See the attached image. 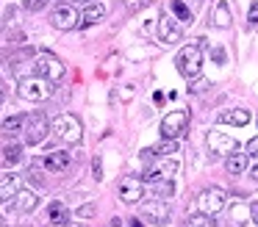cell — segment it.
Here are the masks:
<instances>
[{
	"label": "cell",
	"instance_id": "44dd1931",
	"mask_svg": "<svg viewBox=\"0 0 258 227\" xmlns=\"http://www.w3.org/2000/svg\"><path fill=\"white\" fill-rule=\"evenodd\" d=\"M225 169H228V175H241L247 169V153H230L225 158Z\"/></svg>",
	"mask_w": 258,
	"mask_h": 227
},
{
	"label": "cell",
	"instance_id": "4316f807",
	"mask_svg": "<svg viewBox=\"0 0 258 227\" xmlns=\"http://www.w3.org/2000/svg\"><path fill=\"white\" fill-rule=\"evenodd\" d=\"M3 158H6V164H20V161H23V147H20V144H9V147L3 149Z\"/></svg>",
	"mask_w": 258,
	"mask_h": 227
},
{
	"label": "cell",
	"instance_id": "74e56055",
	"mask_svg": "<svg viewBox=\"0 0 258 227\" xmlns=\"http://www.w3.org/2000/svg\"><path fill=\"white\" fill-rule=\"evenodd\" d=\"M108 227H122V224H119V219H111V221H108Z\"/></svg>",
	"mask_w": 258,
	"mask_h": 227
},
{
	"label": "cell",
	"instance_id": "b9f144b4",
	"mask_svg": "<svg viewBox=\"0 0 258 227\" xmlns=\"http://www.w3.org/2000/svg\"><path fill=\"white\" fill-rule=\"evenodd\" d=\"M0 227H6V219H3V216H0Z\"/></svg>",
	"mask_w": 258,
	"mask_h": 227
},
{
	"label": "cell",
	"instance_id": "5bb4252c",
	"mask_svg": "<svg viewBox=\"0 0 258 227\" xmlns=\"http://www.w3.org/2000/svg\"><path fill=\"white\" fill-rule=\"evenodd\" d=\"M208 147H211V153H217V155H230L233 149H239V144H236V138L228 136V133L211 130L208 133Z\"/></svg>",
	"mask_w": 258,
	"mask_h": 227
},
{
	"label": "cell",
	"instance_id": "277c9868",
	"mask_svg": "<svg viewBox=\"0 0 258 227\" xmlns=\"http://www.w3.org/2000/svg\"><path fill=\"white\" fill-rule=\"evenodd\" d=\"M50 25L56 31H73V28L81 25V14L75 9V3H58L50 14Z\"/></svg>",
	"mask_w": 258,
	"mask_h": 227
},
{
	"label": "cell",
	"instance_id": "836d02e7",
	"mask_svg": "<svg viewBox=\"0 0 258 227\" xmlns=\"http://www.w3.org/2000/svg\"><path fill=\"white\" fill-rule=\"evenodd\" d=\"M250 216H252V221L258 224V199H255V202H250Z\"/></svg>",
	"mask_w": 258,
	"mask_h": 227
},
{
	"label": "cell",
	"instance_id": "3957f363",
	"mask_svg": "<svg viewBox=\"0 0 258 227\" xmlns=\"http://www.w3.org/2000/svg\"><path fill=\"white\" fill-rule=\"evenodd\" d=\"M17 94L23 100H28V103H42V100H47L53 94V89H50V81H47V78L28 75V78H20Z\"/></svg>",
	"mask_w": 258,
	"mask_h": 227
},
{
	"label": "cell",
	"instance_id": "603a6c76",
	"mask_svg": "<svg viewBox=\"0 0 258 227\" xmlns=\"http://www.w3.org/2000/svg\"><path fill=\"white\" fill-rule=\"evenodd\" d=\"M172 191H175L172 180H153V194H156V199H167V197H172Z\"/></svg>",
	"mask_w": 258,
	"mask_h": 227
},
{
	"label": "cell",
	"instance_id": "7bdbcfd3",
	"mask_svg": "<svg viewBox=\"0 0 258 227\" xmlns=\"http://www.w3.org/2000/svg\"><path fill=\"white\" fill-rule=\"evenodd\" d=\"M0 164H6V158H0Z\"/></svg>",
	"mask_w": 258,
	"mask_h": 227
},
{
	"label": "cell",
	"instance_id": "7a4b0ae2",
	"mask_svg": "<svg viewBox=\"0 0 258 227\" xmlns=\"http://www.w3.org/2000/svg\"><path fill=\"white\" fill-rule=\"evenodd\" d=\"M50 130L61 138L64 144H81L84 141V127H81V119L75 114H58L53 119Z\"/></svg>",
	"mask_w": 258,
	"mask_h": 227
},
{
	"label": "cell",
	"instance_id": "1f68e13d",
	"mask_svg": "<svg viewBox=\"0 0 258 227\" xmlns=\"http://www.w3.org/2000/svg\"><path fill=\"white\" fill-rule=\"evenodd\" d=\"M247 155H250V158H258V136L247 141Z\"/></svg>",
	"mask_w": 258,
	"mask_h": 227
},
{
	"label": "cell",
	"instance_id": "d6a6232c",
	"mask_svg": "<svg viewBox=\"0 0 258 227\" xmlns=\"http://www.w3.org/2000/svg\"><path fill=\"white\" fill-rule=\"evenodd\" d=\"M92 172H95V180H103V164H100V158H95V164H92Z\"/></svg>",
	"mask_w": 258,
	"mask_h": 227
},
{
	"label": "cell",
	"instance_id": "8d00e7d4",
	"mask_svg": "<svg viewBox=\"0 0 258 227\" xmlns=\"http://www.w3.org/2000/svg\"><path fill=\"white\" fill-rule=\"evenodd\" d=\"M183 3H186V6H189V9H191V11H195V9H197V6H200V3H203V0H183Z\"/></svg>",
	"mask_w": 258,
	"mask_h": 227
},
{
	"label": "cell",
	"instance_id": "7402d4cb",
	"mask_svg": "<svg viewBox=\"0 0 258 227\" xmlns=\"http://www.w3.org/2000/svg\"><path fill=\"white\" fill-rule=\"evenodd\" d=\"M25 119H28V116H23V114L9 116V119L3 122V133H6V136H14V133H23V130H25Z\"/></svg>",
	"mask_w": 258,
	"mask_h": 227
},
{
	"label": "cell",
	"instance_id": "2e32d148",
	"mask_svg": "<svg viewBox=\"0 0 258 227\" xmlns=\"http://www.w3.org/2000/svg\"><path fill=\"white\" fill-rule=\"evenodd\" d=\"M36 205H39V197H36L31 188H20L14 202H12V208L17 210V213H31V210H36Z\"/></svg>",
	"mask_w": 258,
	"mask_h": 227
},
{
	"label": "cell",
	"instance_id": "4dcf8cb0",
	"mask_svg": "<svg viewBox=\"0 0 258 227\" xmlns=\"http://www.w3.org/2000/svg\"><path fill=\"white\" fill-rule=\"evenodd\" d=\"M247 22H250V25H258V3H250V11H247Z\"/></svg>",
	"mask_w": 258,
	"mask_h": 227
},
{
	"label": "cell",
	"instance_id": "f1b7e54d",
	"mask_svg": "<svg viewBox=\"0 0 258 227\" xmlns=\"http://www.w3.org/2000/svg\"><path fill=\"white\" fill-rule=\"evenodd\" d=\"M97 213V208H95V205H81V208L78 210H75V216H78V219H92V216H95Z\"/></svg>",
	"mask_w": 258,
	"mask_h": 227
},
{
	"label": "cell",
	"instance_id": "cb8c5ba5",
	"mask_svg": "<svg viewBox=\"0 0 258 227\" xmlns=\"http://www.w3.org/2000/svg\"><path fill=\"white\" fill-rule=\"evenodd\" d=\"M150 149H153V155H172V153H178V138H164L161 144H156Z\"/></svg>",
	"mask_w": 258,
	"mask_h": 227
},
{
	"label": "cell",
	"instance_id": "52a82bcc",
	"mask_svg": "<svg viewBox=\"0 0 258 227\" xmlns=\"http://www.w3.org/2000/svg\"><path fill=\"white\" fill-rule=\"evenodd\" d=\"M189 125V111H169L161 119V136L164 138H180Z\"/></svg>",
	"mask_w": 258,
	"mask_h": 227
},
{
	"label": "cell",
	"instance_id": "8fae6325",
	"mask_svg": "<svg viewBox=\"0 0 258 227\" xmlns=\"http://www.w3.org/2000/svg\"><path fill=\"white\" fill-rule=\"evenodd\" d=\"M180 36H183V31H180V25H178V20H175V17H169V14L158 17V42L178 44Z\"/></svg>",
	"mask_w": 258,
	"mask_h": 227
},
{
	"label": "cell",
	"instance_id": "83f0119b",
	"mask_svg": "<svg viewBox=\"0 0 258 227\" xmlns=\"http://www.w3.org/2000/svg\"><path fill=\"white\" fill-rule=\"evenodd\" d=\"M247 213H250V208H244V205H233V227L244 224V216Z\"/></svg>",
	"mask_w": 258,
	"mask_h": 227
},
{
	"label": "cell",
	"instance_id": "ab89813d",
	"mask_svg": "<svg viewBox=\"0 0 258 227\" xmlns=\"http://www.w3.org/2000/svg\"><path fill=\"white\" fill-rule=\"evenodd\" d=\"M70 3H92V0H70Z\"/></svg>",
	"mask_w": 258,
	"mask_h": 227
},
{
	"label": "cell",
	"instance_id": "d590c367",
	"mask_svg": "<svg viewBox=\"0 0 258 227\" xmlns=\"http://www.w3.org/2000/svg\"><path fill=\"white\" fill-rule=\"evenodd\" d=\"M250 177L258 183V164H252V166H250Z\"/></svg>",
	"mask_w": 258,
	"mask_h": 227
},
{
	"label": "cell",
	"instance_id": "e575fe53",
	"mask_svg": "<svg viewBox=\"0 0 258 227\" xmlns=\"http://www.w3.org/2000/svg\"><path fill=\"white\" fill-rule=\"evenodd\" d=\"M125 3H128V9H131V11H136L139 6H145V0H125Z\"/></svg>",
	"mask_w": 258,
	"mask_h": 227
},
{
	"label": "cell",
	"instance_id": "5b68a950",
	"mask_svg": "<svg viewBox=\"0 0 258 227\" xmlns=\"http://www.w3.org/2000/svg\"><path fill=\"white\" fill-rule=\"evenodd\" d=\"M225 199H228V194L222 191V188H206V191H200V197H197V210L206 216H217L219 210L225 208Z\"/></svg>",
	"mask_w": 258,
	"mask_h": 227
},
{
	"label": "cell",
	"instance_id": "9c48e42d",
	"mask_svg": "<svg viewBox=\"0 0 258 227\" xmlns=\"http://www.w3.org/2000/svg\"><path fill=\"white\" fill-rule=\"evenodd\" d=\"M47 130H50V125H47V119H45V114H34V116H28L25 119V130H23V136H25V144H42L45 141V136H47Z\"/></svg>",
	"mask_w": 258,
	"mask_h": 227
},
{
	"label": "cell",
	"instance_id": "6da1fadb",
	"mask_svg": "<svg viewBox=\"0 0 258 227\" xmlns=\"http://www.w3.org/2000/svg\"><path fill=\"white\" fill-rule=\"evenodd\" d=\"M175 66H178V72L186 81H197L203 72V47L197 42L180 47V53L175 55Z\"/></svg>",
	"mask_w": 258,
	"mask_h": 227
},
{
	"label": "cell",
	"instance_id": "f35d334b",
	"mask_svg": "<svg viewBox=\"0 0 258 227\" xmlns=\"http://www.w3.org/2000/svg\"><path fill=\"white\" fill-rule=\"evenodd\" d=\"M3 94H6V89H3V81H0V97H3Z\"/></svg>",
	"mask_w": 258,
	"mask_h": 227
},
{
	"label": "cell",
	"instance_id": "8992f818",
	"mask_svg": "<svg viewBox=\"0 0 258 227\" xmlns=\"http://www.w3.org/2000/svg\"><path fill=\"white\" fill-rule=\"evenodd\" d=\"M34 75L47 78V81H61L64 78V64L50 53H42L39 58L34 61Z\"/></svg>",
	"mask_w": 258,
	"mask_h": 227
},
{
	"label": "cell",
	"instance_id": "60d3db41",
	"mask_svg": "<svg viewBox=\"0 0 258 227\" xmlns=\"http://www.w3.org/2000/svg\"><path fill=\"white\" fill-rule=\"evenodd\" d=\"M131 227H142V221H139V219H136V221H134V224H131Z\"/></svg>",
	"mask_w": 258,
	"mask_h": 227
},
{
	"label": "cell",
	"instance_id": "ba28073f",
	"mask_svg": "<svg viewBox=\"0 0 258 227\" xmlns=\"http://www.w3.org/2000/svg\"><path fill=\"white\" fill-rule=\"evenodd\" d=\"M180 172V161L172 158V155H161V161H158L156 166H150V169L145 172L147 180H172L175 175Z\"/></svg>",
	"mask_w": 258,
	"mask_h": 227
},
{
	"label": "cell",
	"instance_id": "ac0fdd59",
	"mask_svg": "<svg viewBox=\"0 0 258 227\" xmlns=\"http://www.w3.org/2000/svg\"><path fill=\"white\" fill-rule=\"evenodd\" d=\"M20 188H23V180H20V175H3V177H0V202H3V199L17 197Z\"/></svg>",
	"mask_w": 258,
	"mask_h": 227
},
{
	"label": "cell",
	"instance_id": "30bf717a",
	"mask_svg": "<svg viewBox=\"0 0 258 227\" xmlns=\"http://www.w3.org/2000/svg\"><path fill=\"white\" fill-rule=\"evenodd\" d=\"M117 194L125 205H136L142 197H145V183L139 177H122L117 183Z\"/></svg>",
	"mask_w": 258,
	"mask_h": 227
},
{
	"label": "cell",
	"instance_id": "ffe728a7",
	"mask_svg": "<svg viewBox=\"0 0 258 227\" xmlns=\"http://www.w3.org/2000/svg\"><path fill=\"white\" fill-rule=\"evenodd\" d=\"M70 219V210L64 202H50V208H47V221H50L53 227H64Z\"/></svg>",
	"mask_w": 258,
	"mask_h": 227
},
{
	"label": "cell",
	"instance_id": "484cf974",
	"mask_svg": "<svg viewBox=\"0 0 258 227\" xmlns=\"http://www.w3.org/2000/svg\"><path fill=\"white\" fill-rule=\"evenodd\" d=\"M172 14L178 17L180 22H189V20H191V14H195V11H191L189 6L183 3V0H172Z\"/></svg>",
	"mask_w": 258,
	"mask_h": 227
},
{
	"label": "cell",
	"instance_id": "f546056e",
	"mask_svg": "<svg viewBox=\"0 0 258 227\" xmlns=\"http://www.w3.org/2000/svg\"><path fill=\"white\" fill-rule=\"evenodd\" d=\"M25 11H42L47 6V0H23Z\"/></svg>",
	"mask_w": 258,
	"mask_h": 227
},
{
	"label": "cell",
	"instance_id": "e0dca14e",
	"mask_svg": "<svg viewBox=\"0 0 258 227\" xmlns=\"http://www.w3.org/2000/svg\"><path fill=\"white\" fill-rule=\"evenodd\" d=\"M250 119L252 116H250L247 108H228V111L219 114V122H222V125H236V127H244Z\"/></svg>",
	"mask_w": 258,
	"mask_h": 227
},
{
	"label": "cell",
	"instance_id": "d4e9b609",
	"mask_svg": "<svg viewBox=\"0 0 258 227\" xmlns=\"http://www.w3.org/2000/svg\"><path fill=\"white\" fill-rule=\"evenodd\" d=\"M183 227H214V221H211V216H206V213H191L189 219L183 221Z\"/></svg>",
	"mask_w": 258,
	"mask_h": 227
},
{
	"label": "cell",
	"instance_id": "9a60e30c",
	"mask_svg": "<svg viewBox=\"0 0 258 227\" xmlns=\"http://www.w3.org/2000/svg\"><path fill=\"white\" fill-rule=\"evenodd\" d=\"M211 25L219 28V31H228V28L233 25V14H230L228 0H219V3L211 9Z\"/></svg>",
	"mask_w": 258,
	"mask_h": 227
},
{
	"label": "cell",
	"instance_id": "d6986e66",
	"mask_svg": "<svg viewBox=\"0 0 258 227\" xmlns=\"http://www.w3.org/2000/svg\"><path fill=\"white\" fill-rule=\"evenodd\" d=\"M106 17V6L103 3H86V9L81 11V25H97Z\"/></svg>",
	"mask_w": 258,
	"mask_h": 227
},
{
	"label": "cell",
	"instance_id": "7c38bea8",
	"mask_svg": "<svg viewBox=\"0 0 258 227\" xmlns=\"http://www.w3.org/2000/svg\"><path fill=\"white\" fill-rule=\"evenodd\" d=\"M142 216H145L150 224L164 227L169 221V205L164 202V199H150L147 205H142Z\"/></svg>",
	"mask_w": 258,
	"mask_h": 227
},
{
	"label": "cell",
	"instance_id": "4fadbf2b",
	"mask_svg": "<svg viewBox=\"0 0 258 227\" xmlns=\"http://www.w3.org/2000/svg\"><path fill=\"white\" fill-rule=\"evenodd\" d=\"M42 166H45L47 172H53V175H64V172H70V166H73V153H67V149H53V153L45 155Z\"/></svg>",
	"mask_w": 258,
	"mask_h": 227
}]
</instances>
